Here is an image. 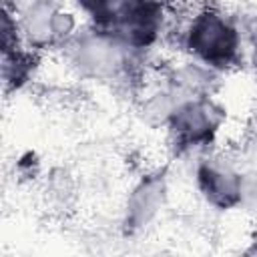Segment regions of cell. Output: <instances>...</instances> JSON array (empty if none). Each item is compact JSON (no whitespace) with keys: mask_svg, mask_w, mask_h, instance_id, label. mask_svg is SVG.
<instances>
[{"mask_svg":"<svg viewBox=\"0 0 257 257\" xmlns=\"http://www.w3.org/2000/svg\"><path fill=\"white\" fill-rule=\"evenodd\" d=\"M60 52L76 76L104 86L128 84L137 76L143 56L112 32L90 24H82Z\"/></svg>","mask_w":257,"mask_h":257,"instance_id":"obj_1","label":"cell"},{"mask_svg":"<svg viewBox=\"0 0 257 257\" xmlns=\"http://www.w3.org/2000/svg\"><path fill=\"white\" fill-rule=\"evenodd\" d=\"M179 42L187 58H193L217 72L243 64L241 24L215 6L199 8L181 28Z\"/></svg>","mask_w":257,"mask_h":257,"instance_id":"obj_2","label":"cell"},{"mask_svg":"<svg viewBox=\"0 0 257 257\" xmlns=\"http://www.w3.org/2000/svg\"><path fill=\"white\" fill-rule=\"evenodd\" d=\"M225 120L227 110L213 94L181 96L163 128L177 151L199 155L215 145Z\"/></svg>","mask_w":257,"mask_h":257,"instance_id":"obj_3","label":"cell"},{"mask_svg":"<svg viewBox=\"0 0 257 257\" xmlns=\"http://www.w3.org/2000/svg\"><path fill=\"white\" fill-rule=\"evenodd\" d=\"M12 12L20 42L34 52L60 50L82 26L76 18L78 12L60 0H26Z\"/></svg>","mask_w":257,"mask_h":257,"instance_id":"obj_4","label":"cell"},{"mask_svg":"<svg viewBox=\"0 0 257 257\" xmlns=\"http://www.w3.org/2000/svg\"><path fill=\"white\" fill-rule=\"evenodd\" d=\"M243 169L217 151H203L195 159L193 185L201 201L213 211L229 213L241 205Z\"/></svg>","mask_w":257,"mask_h":257,"instance_id":"obj_5","label":"cell"},{"mask_svg":"<svg viewBox=\"0 0 257 257\" xmlns=\"http://www.w3.org/2000/svg\"><path fill=\"white\" fill-rule=\"evenodd\" d=\"M169 203V183L163 173L143 175L126 193L122 207V229L131 235L149 229Z\"/></svg>","mask_w":257,"mask_h":257,"instance_id":"obj_6","label":"cell"},{"mask_svg":"<svg viewBox=\"0 0 257 257\" xmlns=\"http://www.w3.org/2000/svg\"><path fill=\"white\" fill-rule=\"evenodd\" d=\"M157 2L159 0H74V8L84 16V24L116 32Z\"/></svg>","mask_w":257,"mask_h":257,"instance_id":"obj_7","label":"cell"},{"mask_svg":"<svg viewBox=\"0 0 257 257\" xmlns=\"http://www.w3.org/2000/svg\"><path fill=\"white\" fill-rule=\"evenodd\" d=\"M219 76L221 72L193 58H187L169 72L165 82L181 96H201V94H215Z\"/></svg>","mask_w":257,"mask_h":257,"instance_id":"obj_8","label":"cell"},{"mask_svg":"<svg viewBox=\"0 0 257 257\" xmlns=\"http://www.w3.org/2000/svg\"><path fill=\"white\" fill-rule=\"evenodd\" d=\"M38 52L26 48L22 42L2 46V78L8 88H22L34 74Z\"/></svg>","mask_w":257,"mask_h":257,"instance_id":"obj_9","label":"cell"},{"mask_svg":"<svg viewBox=\"0 0 257 257\" xmlns=\"http://www.w3.org/2000/svg\"><path fill=\"white\" fill-rule=\"evenodd\" d=\"M243 36V62H247L257 76V12L239 20Z\"/></svg>","mask_w":257,"mask_h":257,"instance_id":"obj_10","label":"cell"},{"mask_svg":"<svg viewBox=\"0 0 257 257\" xmlns=\"http://www.w3.org/2000/svg\"><path fill=\"white\" fill-rule=\"evenodd\" d=\"M239 209L257 215V167L243 169L241 179V205Z\"/></svg>","mask_w":257,"mask_h":257,"instance_id":"obj_11","label":"cell"}]
</instances>
